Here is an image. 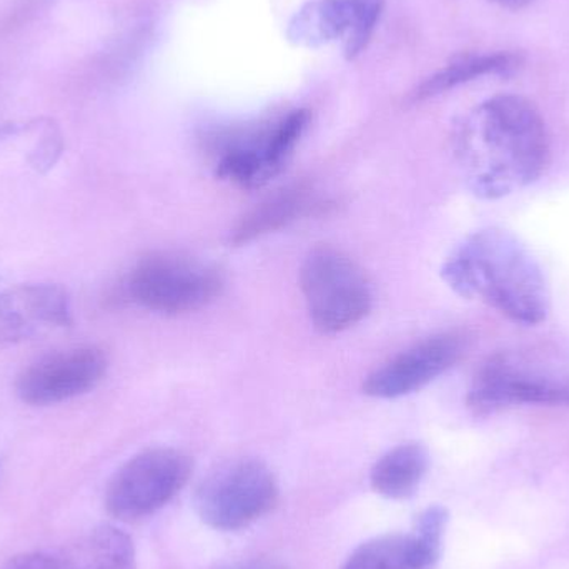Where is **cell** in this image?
I'll return each mask as SVG.
<instances>
[{"label":"cell","instance_id":"9c48e42d","mask_svg":"<svg viewBox=\"0 0 569 569\" xmlns=\"http://www.w3.org/2000/svg\"><path fill=\"white\" fill-rule=\"evenodd\" d=\"M72 321V303L60 284H19L0 293V345L20 343L43 328L70 327Z\"/></svg>","mask_w":569,"mask_h":569},{"label":"cell","instance_id":"5bb4252c","mask_svg":"<svg viewBox=\"0 0 569 569\" xmlns=\"http://www.w3.org/2000/svg\"><path fill=\"white\" fill-rule=\"evenodd\" d=\"M428 467L427 448L418 443L398 445L371 468V488L388 500H405L420 488Z\"/></svg>","mask_w":569,"mask_h":569},{"label":"cell","instance_id":"30bf717a","mask_svg":"<svg viewBox=\"0 0 569 569\" xmlns=\"http://www.w3.org/2000/svg\"><path fill=\"white\" fill-rule=\"evenodd\" d=\"M298 140L291 123L279 122L260 136L229 143L217 159V177L242 189H259L282 172Z\"/></svg>","mask_w":569,"mask_h":569},{"label":"cell","instance_id":"44dd1931","mask_svg":"<svg viewBox=\"0 0 569 569\" xmlns=\"http://www.w3.org/2000/svg\"><path fill=\"white\" fill-rule=\"evenodd\" d=\"M226 569H287L283 565L277 563V561L270 560H252L246 561V563L233 565Z\"/></svg>","mask_w":569,"mask_h":569},{"label":"cell","instance_id":"2e32d148","mask_svg":"<svg viewBox=\"0 0 569 569\" xmlns=\"http://www.w3.org/2000/svg\"><path fill=\"white\" fill-rule=\"evenodd\" d=\"M311 203H313V197L310 189L305 186L287 187L253 209L236 227L230 240L236 246H242L267 233L276 232L307 213Z\"/></svg>","mask_w":569,"mask_h":569},{"label":"cell","instance_id":"4fadbf2b","mask_svg":"<svg viewBox=\"0 0 569 569\" xmlns=\"http://www.w3.org/2000/svg\"><path fill=\"white\" fill-rule=\"evenodd\" d=\"M523 66V57L515 52L463 53L455 57L448 66L428 77L413 92V102L440 96L455 87L463 86L480 77H510Z\"/></svg>","mask_w":569,"mask_h":569},{"label":"cell","instance_id":"d6986e66","mask_svg":"<svg viewBox=\"0 0 569 569\" xmlns=\"http://www.w3.org/2000/svg\"><path fill=\"white\" fill-rule=\"evenodd\" d=\"M351 23L345 37V57L348 60L357 59L373 36L375 27L380 20L385 0H350Z\"/></svg>","mask_w":569,"mask_h":569},{"label":"cell","instance_id":"277c9868","mask_svg":"<svg viewBox=\"0 0 569 569\" xmlns=\"http://www.w3.org/2000/svg\"><path fill=\"white\" fill-rule=\"evenodd\" d=\"M223 290V276L212 263L183 253H152L137 263L127 293L147 310L177 315L200 310Z\"/></svg>","mask_w":569,"mask_h":569},{"label":"cell","instance_id":"9a60e30c","mask_svg":"<svg viewBox=\"0 0 569 569\" xmlns=\"http://www.w3.org/2000/svg\"><path fill=\"white\" fill-rule=\"evenodd\" d=\"M350 23V0H311L288 23L287 39L293 46L317 49L347 37Z\"/></svg>","mask_w":569,"mask_h":569},{"label":"cell","instance_id":"ffe728a7","mask_svg":"<svg viewBox=\"0 0 569 569\" xmlns=\"http://www.w3.org/2000/svg\"><path fill=\"white\" fill-rule=\"evenodd\" d=\"M2 569H59V567H57L56 555L37 551V553L13 558Z\"/></svg>","mask_w":569,"mask_h":569},{"label":"cell","instance_id":"7a4b0ae2","mask_svg":"<svg viewBox=\"0 0 569 569\" xmlns=\"http://www.w3.org/2000/svg\"><path fill=\"white\" fill-rule=\"evenodd\" d=\"M441 277L461 297L480 298L517 323H541L550 310L540 263L507 230L468 237L448 257Z\"/></svg>","mask_w":569,"mask_h":569},{"label":"cell","instance_id":"8992f818","mask_svg":"<svg viewBox=\"0 0 569 569\" xmlns=\"http://www.w3.org/2000/svg\"><path fill=\"white\" fill-rule=\"evenodd\" d=\"M192 461L176 448H152L130 458L110 480L106 507L122 521L142 520L162 510L182 491Z\"/></svg>","mask_w":569,"mask_h":569},{"label":"cell","instance_id":"ac0fdd59","mask_svg":"<svg viewBox=\"0 0 569 569\" xmlns=\"http://www.w3.org/2000/svg\"><path fill=\"white\" fill-rule=\"evenodd\" d=\"M343 569H415L407 535H387L367 541L350 555Z\"/></svg>","mask_w":569,"mask_h":569},{"label":"cell","instance_id":"ba28073f","mask_svg":"<svg viewBox=\"0 0 569 569\" xmlns=\"http://www.w3.org/2000/svg\"><path fill=\"white\" fill-rule=\"evenodd\" d=\"M463 353V343L455 335H437L391 358L363 383L368 397L395 400L407 397L450 370Z\"/></svg>","mask_w":569,"mask_h":569},{"label":"cell","instance_id":"7402d4cb","mask_svg":"<svg viewBox=\"0 0 569 569\" xmlns=\"http://www.w3.org/2000/svg\"><path fill=\"white\" fill-rule=\"evenodd\" d=\"M491 2L507 7V9H523V7H527L528 3L533 2V0H491Z\"/></svg>","mask_w":569,"mask_h":569},{"label":"cell","instance_id":"52a82bcc","mask_svg":"<svg viewBox=\"0 0 569 569\" xmlns=\"http://www.w3.org/2000/svg\"><path fill=\"white\" fill-rule=\"evenodd\" d=\"M107 373V357L96 347H76L30 363L16 381L23 403L49 407L92 391Z\"/></svg>","mask_w":569,"mask_h":569},{"label":"cell","instance_id":"8fae6325","mask_svg":"<svg viewBox=\"0 0 569 569\" xmlns=\"http://www.w3.org/2000/svg\"><path fill=\"white\" fill-rule=\"evenodd\" d=\"M468 403L478 411H491L508 405L569 403V385L548 380L493 360L475 377Z\"/></svg>","mask_w":569,"mask_h":569},{"label":"cell","instance_id":"3957f363","mask_svg":"<svg viewBox=\"0 0 569 569\" xmlns=\"http://www.w3.org/2000/svg\"><path fill=\"white\" fill-rule=\"evenodd\" d=\"M301 293L311 323L335 335L360 323L373 305L367 276L347 253L331 247L310 252L300 270Z\"/></svg>","mask_w":569,"mask_h":569},{"label":"cell","instance_id":"7c38bea8","mask_svg":"<svg viewBox=\"0 0 569 569\" xmlns=\"http://www.w3.org/2000/svg\"><path fill=\"white\" fill-rule=\"evenodd\" d=\"M53 555L59 569H137L132 538L113 525H100Z\"/></svg>","mask_w":569,"mask_h":569},{"label":"cell","instance_id":"e0dca14e","mask_svg":"<svg viewBox=\"0 0 569 569\" xmlns=\"http://www.w3.org/2000/svg\"><path fill=\"white\" fill-rule=\"evenodd\" d=\"M447 525L448 513L441 507L428 508L418 517L413 533L407 535L415 569H433L438 563Z\"/></svg>","mask_w":569,"mask_h":569},{"label":"cell","instance_id":"6da1fadb","mask_svg":"<svg viewBox=\"0 0 569 569\" xmlns=\"http://www.w3.org/2000/svg\"><path fill=\"white\" fill-rule=\"evenodd\" d=\"M458 159L475 196L497 200L540 179L550 157L547 126L520 96H497L475 107L455 132Z\"/></svg>","mask_w":569,"mask_h":569},{"label":"cell","instance_id":"5b68a950","mask_svg":"<svg viewBox=\"0 0 569 569\" xmlns=\"http://www.w3.org/2000/svg\"><path fill=\"white\" fill-rule=\"evenodd\" d=\"M279 500L276 475L259 460H237L209 475L197 488L196 510L213 530L237 531L266 517Z\"/></svg>","mask_w":569,"mask_h":569}]
</instances>
